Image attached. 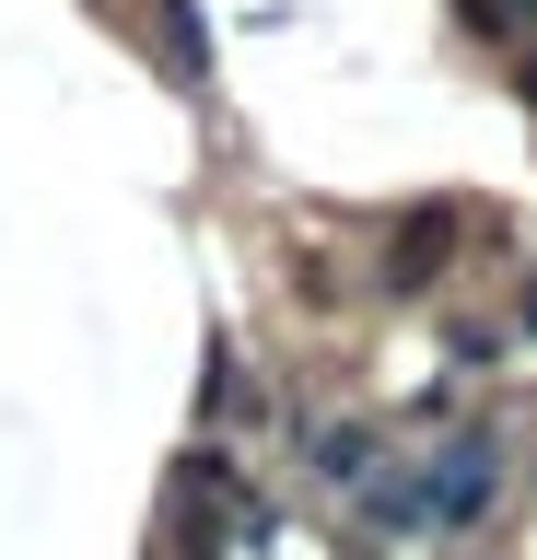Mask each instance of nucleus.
Segmentation results:
<instances>
[{
  "instance_id": "obj_1",
  "label": "nucleus",
  "mask_w": 537,
  "mask_h": 560,
  "mask_svg": "<svg viewBox=\"0 0 537 560\" xmlns=\"http://www.w3.org/2000/svg\"><path fill=\"white\" fill-rule=\"evenodd\" d=\"M479 502H491V444H479V432H467V444H444L421 479H397V490H386V514H397V525H467Z\"/></svg>"
},
{
  "instance_id": "obj_2",
  "label": "nucleus",
  "mask_w": 537,
  "mask_h": 560,
  "mask_svg": "<svg viewBox=\"0 0 537 560\" xmlns=\"http://www.w3.org/2000/svg\"><path fill=\"white\" fill-rule=\"evenodd\" d=\"M444 257H456V210H409V222H397V257H386V280H397V292H421V280L444 269Z\"/></svg>"
},
{
  "instance_id": "obj_4",
  "label": "nucleus",
  "mask_w": 537,
  "mask_h": 560,
  "mask_svg": "<svg viewBox=\"0 0 537 560\" xmlns=\"http://www.w3.org/2000/svg\"><path fill=\"white\" fill-rule=\"evenodd\" d=\"M526 327H537V292H526Z\"/></svg>"
},
{
  "instance_id": "obj_3",
  "label": "nucleus",
  "mask_w": 537,
  "mask_h": 560,
  "mask_svg": "<svg viewBox=\"0 0 537 560\" xmlns=\"http://www.w3.org/2000/svg\"><path fill=\"white\" fill-rule=\"evenodd\" d=\"M316 467L327 490H374V432H316Z\"/></svg>"
}]
</instances>
